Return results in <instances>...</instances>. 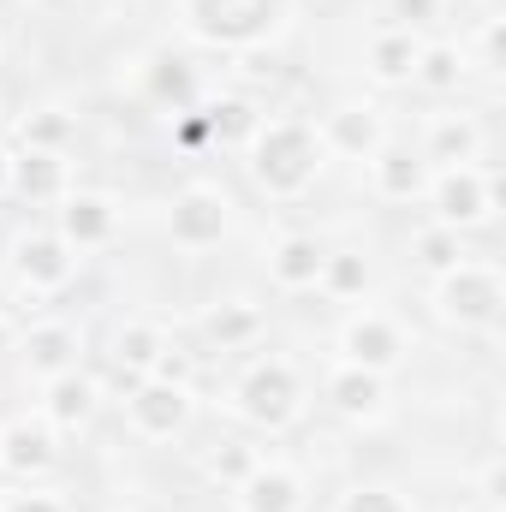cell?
<instances>
[{
  "mask_svg": "<svg viewBox=\"0 0 506 512\" xmlns=\"http://www.w3.org/2000/svg\"><path fill=\"white\" fill-rule=\"evenodd\" d=\"M173 346V334L161 328V322H149V316H131L114 328V340H108V364H114V376L120 382H143V376H155V364H161V352Z\"/></svg>",
  "mask_w": 506,
  "mask_h": 512,
  "instance_id": "obj_18",
  "label": "cell"
},
{
  "mask_svg": "<svg viewBox=\"0 0 506 512\" xmlns=\"http://www.w3.org/2000/svg\"><path fill=\"white\" fill-rule=\"evenodd\" d=\"M423 42H429V36H417V30L381 24L376 36L364 42V72H370V84H381V90H399V84H411Z\"/></svg>",
  "mask_w": 506,
  "mask_h": 512,
  "instance_id": "obj_22",
  "label": "cell"
},
{
  "mask_svg": "<svg viewBox=\"0 0 506 512\" xmlns=\"http://www.w3.org/2000/svg\"><path fill=\"white\" fill-rule=\"evenodd\" d=\"M0 197H12V149L0 143Z\"/></svg>",
  "mask_w": 506,
  "mask_h": 512,
  "instance_id": "obj_38",
  "label": "cell"
},
{
  "mask_svg": "<svg viewBox=\"0 0 506 512\" xmlns=\"http://www.w3.org/2000/svg\"><path fill=\"white\" fill-rule=\"evenodd\" d=\"M54 233L72 245V251H102V245H114L120 239V203L108 197V191H66L60 203H54Z\"/></svg>",
  "mask_w": 506,
  "mask_h": 512,
  "instance_id": "obj_11",
  "label": "cell"
},
{
  "mask_svg": "<svg viewBox=\"0 0 506 512\" xmlns=\"http://www.w3.org/2000/svg\"><path fill=\"white\" fill-rule=\"evenodd\" d=\"M72 143H78V114H72V108L42 102V108H24V114H18V149L72 155Z\"/></svg>",
  "mask_w": 506,
  "mask_h": 512,
  "instance_id": "obj_24",
  "label": "cell"
},
{
  "mask_svg": "<svg viewBox=\"0 0 506 512\" xmlns=\"http://www.w3.org/2000/svg\"><path fill=\"white\" fill-rule=\"evenodd\" d=\"M465 512H501V507H483V501H471V507H465Z\"/></svg>",
  "mask_w": 506,
  "mask_h": 512,
  "instance_id": "obj_40",
  "label": "cell"
},
{
  "mask_svg": "<svg viewBox=\"0 0 506 512\" xmlns=\"http://www.w3.org/2000/svg\"><path fill=\"white\" fill-rule=\"evenodd\" d=\"M465 78H471L465 42H423L417 72H411V84H417V90H429V96H459V90H465Z\"/></svg>",
  "mask_w": 506,
  "mask_h": 512,
  "instance_id": "obj_25",
  "label": "cell"
},
{
  "mask_svg": "<svg viewBox=\"0 0 506 512\" xmlns=\"http://www.w3.org/2000/svg\"><path fill=\"white\" fill-rule=\"evenodd\" d=\"M334 512H417V507H411V495L393 489V483H352V489H340Z\"/></svg>",
  "mask_w": 506,
  "mask_h": 512,
  "instance_id": "obj_31",
  "label": "cell"
},
{
  "mask_svg": "<svg viewBox=\"0 0 506 512\" xmlns=\"http://www.w3.org/2000/svg\"><path fill=\"white\" fill-rule=\"evenodd\" d=\"M322 399H328L334 417H346V423H358V429H376V423H387V411H393L387 376L358 370V364H334L328 382H322Z\"/></svg>",
  "mask_w": 506,
  "mask_h": 512,
  "instance_id": "obj_12",
  "label": "cell"
},
{
  "mask_svg": "<svg viewBox=\"0 0 506 512\" xmlns=\"http://www.w3.org/2000/svg\"><path fill=\"white\" fill-rule=\"evenodd\" d=\"M54 465H60V435H54L36 411L0 423V477H12V483H36V477H48Z\"/></svg>",
  "mask_w": 506,
  "mask_h": 512,
  "instance_id": "obj_10",
  "label": "cell"
},
{
  "mask_svg": "<svg viewBox=\"0 0 506 512\" xmlns=\"http://www.w3.org/2000/svg\"><path fill=\"white\" fill-rule=\"evenodd\" d=\"M227 411L239 423H251L262 435H286L298 417H304V376L292 358L268 352V358H251L239 370V382L227 387Z\"/></svg>",
  "mask_w": 506,
  "mask_h": 512,
  "instance_id": "obj_3",
  "label": "cell"
},
{
  "mask_svg": "<svg viewBox=\"0 0 506 512\" xmlns=\"http://www.w3.org/2000/svg\"><path fill=\"white\" fill-rule=\"evenodd\" d=\"M0 54H6V36H0Z\"/></svg>",
  "mask_w": 506,
  "mask_h": 512,
  "instance_id": "obj_41",
  "label": "cell"
},
{
  "mask_svg": "<svg viewBox=\"0 0 506 512\" xmlns=\"http://www.w3.org/2000/svg\"><path fill=\"white\" fill-rule=\"evenodd\" d=\"M334 346H340V364H358V370H376V376H393L411 358V334L387 310H352L340 322V340Z\"/></svg>",
  "mask_w": 506,
  "mask_h": 512,
  "instance_id": "obj_9",
  "label": "cell"
},
{
  "mask_svg": "<svg viewBox=\"0 0 506 512\" xmlns=\"http://www.w3.org/2000/svg\"><path fill=\"white\" fill-rule=\"evenodd\" d=\"M78 358H84V328H78V322H36V328H24V340H18V364H24V376H36V382L78 370Z\"/></svg>",
  "mask_w": 506,
  "mask_h": 512,
  "instance_id": "obj_17",
  "label": "cell"
},
{
  "mask_svg": "<svg viewBox=\"0 0 506 512\" xmlns=\"http://www.w3.org/2000/svg\"><path fill=\"white\" fill-rule=\"evenodd\" d=\"M191 417H197L191 382H155V376H143V382L126 387V429L137 441H179L191 429Z\"/></svg>",
  "mask_w": 506,
  "mask_h": 512,
  "instance_id": "obj_8",
  "label": "cell"
},
{
  "mask_svg": "<svg viewBox=\"0 0 506 512\" xmlns=\"http://www.w3.org/2000/svg\"><path fill=\"white\" fill-rule=\"evenodd\" d=\"M364 173H370V197H381V203H423V191H429V161L411 149V143H381L376 155L364 161Z\"/></svg>",
  "mask_w": 506,
  "mask_h": 512,
  "instance_id": "obj_14",
  "label": "cell"
},
{
  "mask_svg": "<svg viewBox=\"0 0 506 512\" xmlns=\"http://www.w3.org/2000/svg\"><path fill=\"white\" fill-rule=\"evenodd\" d=\"M78 185L72 155H48V149H12V197L24 203H60Z\"/></svg>",
  "mask_w": 506,
  "mask_h": 512,
  "instance_id": "obj_20",
  "label": "cell"
},
{
  "mask_svg": "<svg viewBox=\"0 0 506 512\" xmlns=\"http://www.w3.org/2000/svg\"><path fill=\"white\" fill-rule=\"evenodd\" d=\"M0 512H72L54 489H12V495H0Z\"/></svg>",
  "mask_w": 506,
  "mask_h": 512,
  "instance_id": "obj_35",
  "label": "cell"
},
{
  "mask_svg": "<svg viewBox=\"0 0 506 512\" xmlns=\"http://www.w3.org/2000/svg\"><path fill=\"white\" fill-rule=\"evenodd\" d=\"M245 167H251V185L274 203H298L322 167H328V149L316 137V120H298V114H274L251 131L245 143Z\"/></svg>",
  "mask_w": 506,
  "mask_h": 512,
  "instance_id": "obj_1",
  "label": "cell"
},
{
  "mask_svg": "<svg viewBox=\"0 0 506 512\" xmlns=\"http://www.w3.org/2000/svg\"><path fill=\"white\" fill-rule=\"evenodd\" d=\"M370 286H376V262L370 256L364 251H328L316 292H328L340 304H358V298H370Z\"/></svg>",
  "mask_w": 506,
  "mask_h": 512,
  "instance_id": "obj_27",
  "label": "cell"
},
{
  "mask_svg": "<svg viewBox=\"0 0 506 512\" xmlns=\"http://www.w3.org/2000/svg\"><path fill=\"white\" fill-rule=\"evenodd\" d=\"M179 30L215 54H256L292 30V0H179Z\"/></svg>",
  "mask_w": 506,
  "mask_h": 512,
  "instance_id": "obj_2",
  "label": "cell"
},
{
  "mask_svg": "<svg viewBox=\"0 0 506 512\" xmlns=\"http://www.w3.org/2000/svg\"><path fill=\"white\" fill-rule=\"evenodd\" d=\"M435 227H453V233H477L501 215V173L495 167H435L429 173V191H423Z\"/></svg>",
  "mask_w": 506,
  "mask_h": 512,
  "instance_id": "obj_5",
  "label": "cell"
},
{
  "mask_svg": "<svg viewBox=\"0 0 506 512\" xmlns=\"http://www.w3.org/2000/svg\"><path fill=\"white\" fill-rule=\"evenodd\" d=\"M477 501H483V507H506V465L501 459H489V465L477 471Z\"/></svg>",
  "mask_w": 506,
  "mask_h": 512,
  "instance_id": "obj_36",
  "label": "cell"
},
{
  "mask_svg": "<svg viewBox=\"0 0 506 512\" xmlns=\"http://www.w3.org/2000/svg\"><path fill=\"white\" fill-rule=\"evenodd\" d=\"M316 137L340 161H370L381 143H387V114H381L376 102H340V108H328L316 120Z\"/></svg>",
  "mask_w": 506,
  "mask_h": 512,
  "instance_id": "obj_13",
  "label": "cell"
},
{
  "mask_svg": "<svg viewBox=\"0 0 506 512\" xmlns=\"http://www.w3.org/2000/svg\"><path fill=\"white\" fill-rule=\"evenodd\" d=\"M429 304L459 334H495L506 316V280L489 256H465L459 268L429 280Z\"/></svg>",
  "mask_w": 506,
  "mask_h": 512,
  "instance_id": "obj_4",
  "label": "cell"
},
{
  "mask_svg": "<svg viewBox=\"0 0 506 512\" xmlns=\"http://www.w3.org/2000/svg\"><path fill=\"white\" fill-rule=\"evenodd\" d=\"M256 465H262V447L245 441V435H227V441H215V447L203 453V477H209L215 489H227V495L251 477Z\"/></svg>",
  "mask_w": 506,
  "mask_h": 512,
  "instance_id": "obj_28",
  "label": "cell"
},
{
  "mask_svg": "<svg viewBox=\"0 0 506 512\" xmlns=\"http://www.w3.org/2000/svg\"><path fill=\"white\" fill-rule=\"evenodd\" d=\"M197 328H203V340L215 352H245V346H256L268 334V310L256 298H215Z\"/></svg>",
  "mask_w": 506,
  "mask_h": 512,
  "instance_id": "obj_21",
  "label": "cell"
},
{
  "mask_svg": "<svg viewBox=\"0 0 506 512\" xmlns=\"http://www.w3.org/2000/svg\"><path fill=\"white\" fill-rule=\"evenodd\" d=\"M233 507L239 512H304L310 507V483L298 465L286 459H262L251 477L233 489Z\"/></svg>",
  "mask_w": 506,
  "mask_h": 512,
  "instance_id": "obj_15",
  "label": "cell"
},
{
  "mask_svg": "<svg viewBox=\"0 0 506 512\" xmlns=\"http://www.w3.org/2000/svg\"><path fill=\"white\" fill-rule=\"evenodd\" d=\"M161 227H167V245H173V251H215L221 239H233L239 203H233V191H221L215 179H191L185 191H173Z\"/></svg>",
  "mask_w": 506,
  "mask_h": 512,
  "instance_id": "obj_6",
  "label": "cell"
},
{
  "mask_svg": "<svg viewBox=\"0 0 506 512\" xmlns=\"http://www.w3.org/2000/svg\"><path fill=\"white\" fill-rule=\"evenodd\" d=\"M501 48H506V18H501V12H489V18H483V30H477V42L465 48V60H471L477 72H489V78H495V72H501Z\"/></svg>",
  "mask_w": 506,
  "mask_h": 512,
  "instance_id": "obj_32",
  "label": "cell"
},
{
  "mask_svg": "<svg viewBox=\"0 0 506 512\" xmlns=\"http://www.w3.org/2000/svg\"><path fill=\"white\" fill-rule=\"evenodd\" d=\"M215 137H209V120H203V108H179L173 114V149H185V155H197V149H209Z\"/></svg>",
  "mask_w": 506,
  "mask_h": 512,
  "instance_id": "obj_34",
  "label": "cell"
},
{
  "mask_svg": "<svg viewBox=\"0 0 506 512\" xmlns=\"http://www.w3.org/2000/svg\"><path fill=\"white\" fill-rule=\"evenodd\" d=\"M203 120H209V137L215 143H251V131L262 126V108H256L251 96H215V102H203Z\"/></svg>",
  "mask_w": 506,
  "mask_h": 512,
  "instance_id": "obj_29",
  "label": "cell"
},
{
  "mask_svg": "<svg viewBox=\"0 0 506 512\" xmlns=\"http://www.w3.org/2000/svg\"><path fill=\"white\" fill-rule=\"evenodd\" d=\"M465 256H471L465 251V233H453V227H435V221H429L423 233H411V262H417L429 280L447 274V268H459Z\"/></svg>",
  "mask_w": 506,
  "mask_h": 512,
  "instance_id": "obj_30",
  "label": "cell"
},
{
  "mask_svg": "<svg viewBox=\"0 0 506 512\" xmlns=\"http://www.w3.org/2000/svg\"><path fill=\"white\" fill-rule=\"evenodd\" d=\"M96 405H102V387L90 382L84 370L48 376V382H42V393H36V417H42L54 435H78V429H90Z\"/></svg>",
  "mask_w": 506,
  "mask_h": 512,
  "instance_id": "obj_16",
  "label": "cell"
},
{
  "mask_svg": "<svg viewBox=\"0 0 506 512\" xmlns=\"http://www.w3.org/2000/svg\"><path fill=\"white\" fill-rule=\"evenodd\" d=\"M387 6V24H399V30H429L435 18H441V0H381Z\"/></svg>",
  "mask_w": 506,
  "mask_h": 512,
  "instance_id": "obj_33",
  "label": "cell"
},
{
  "mask_svg": "<svg viewBox=\"0 0 506 512\" xmlns=\"http://www.w3.org/2000/svg\"><path fill=\"white\" fill-rule=\"evenodd\" d=\"M155 382H191V352H185L179 340L161 352V364H155Z\"/></svg>",
  "mask_w": 506,
  "mask_h": 512,
  "instance_id": "obj_37",
  "label": "cell"
},
{
  "mask_svg": "<svg viewBox=\"0 0 506 512\" xmlns=\"http://www.w3.org/2000/svg\"><path fill=\"white\" fill-rule=\"evenodd\" d=\"M417 155L429 167H471V161H483V120L477 114H429Z\"/></svg>",
  "mask_w": 506,
  "mask_h": 512,
  "instance_id": "obj_19",
  "label": "cell"
},
{
  "mask_svg": "<svg viewBox=\"0 0 506 512\" xmlns=\"http://www.w3.org/2000/svg\"><path fill=\"white\" fill-rule=\"evenodd\" d=\"M322 262H328V245L316 233H280L268 245V280L280 292H316L322 280Z\"/></svg>",
  "mask_w": 506,
  "mask_h": 512,
  "instance_id": "obj_23",
  "label": "cell"
},
{
  "mask_svg": "<svg viewBox=\"0 0 506 512\" xmlns=\"http://www.w3.org/2000/svg\"><path fill=\"white\" fill-rule=\"evenodd\" d=\"M12 346H18V334H12V322L0 316V352H12Z\"/></svg>",
  "mask_w": 506,
  "mask_h": 512,
  "instance_id": "obj_39",
  "label": "cell"
},
{
  "mask_svg": "<svg viewBox=\"0 0 506 512\" xmlns=\"http://www.w3.org/2000/svg\"><path fill=\"white\" fill-rule=\"evenodd\" d=\"M143 96H149L155 108H167V114L197 108V72H191L179 54H155V60L143 66Z\"/></svg>",
  "mask_w": 506,
  "mask_h": 512,
  "instance_id": "obj_26",
  "label": "cell"
},
{
  "mask_svg": "<svg viewBox=\"0 0 506 512\" xmlns=\"http://www.w3.org/2000/svg\"><path fill=\"white\" fill-rule=\"evenodd\" d=\"M6 268H12V280H18L24 292L54 298V292H66V286L78 280L84 251H72L54 227H18L12 245H6Z\"/></svg>",
  "mask_w": 506,
  "mask_h": 512,
  "instance_id": "obj_7",
  "label": "cell"
}]
</instances>
